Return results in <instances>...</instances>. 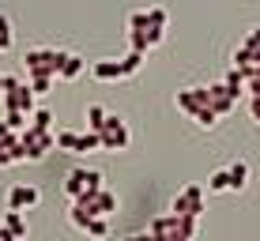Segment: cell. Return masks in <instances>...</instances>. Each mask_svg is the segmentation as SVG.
Segmentation results:
<instances>
[{"label": "cell", "instance_id": "24", "mask_svg": "<svg viewBox=\"0 0 260 241\" xmlns=\"http://www.w3.org/2000/svg\"><path fill=\"white\" fill-rule=\"evenodd\" d=\"M57 147H60V151H72V155H76V147H79V132L60 128V132H57Z\"/></svg>", "mask_w": 260, "mask_h": 241}, {"label": "cell", "instance_id": "22", "mask_svg": "<svg viewBox=\"0 0 260 241\" xmlns=\"http://www.w3.org/2000/svg\"><path fill=\"white\" fill-rule=\"evenodd\" d=\"M241 76H245V94H260V64L241 68Z\"/></svg>", "mask_w": 260, "mask_h": 241}, {"label": "cell", "instance_id": "13", "mask_svg": "<svg viewBox=\"0 0 260 241\" xmlns=\"http://www.w3.org/2000/svg\"><path fill=\"white\" fill-rule=\"evenodd\" d=\"M147 230H151V234H155L158 241H166V237H174V234H177V215H174V211H170V215H158V219H155V222H151V226H147Z\"/></svg>", "mask_w": 260, "mask_h": 241}, {"label": "cell", "instance_id": "25", "mask_svg": "<svg viewBox=\"0 0 260 241\" xmlns=\"http://www.w3.org/2000/svg\"><path fill=\"white\" fill-rule=\"evenodd\" d=\"M12 19H8V12H0V53H8L12 49Z\"/></svg>", "mask_w": 260, "mask_h": 241}, {"label": "cell", "instance_id": "20", "mask_svg": "<svg viewBox=\"0 0 260 241\" xmlns=\"http://www.w3.org/2000/svg\"><path fill=\"white\" fill-rule=\"evenodd\" d=\"M208 192H230V169H215L208 177Z\"/></svg>", "mask_w": 260, "mask_h": 241}, {"label": "cell", "instance_id": "5", "mask_svg": "<svg viewBox=\"0 0 260 241\" xmlns=\"http://www.w3.org/2000/svg\"><path fill=\"white\" fill-rule=\"evenodd\" d=\"M4 110H23V113H34V91L26 79H12L8 76V91H4Z\"/></svg>", "mask_w": 260, "mask_h": 241}, {"label": "cell", "instance_id": "14", "mask_svg": "<svg viewBox=\"0 0 260 241\" xmlns=\"http://www.w3.org/2000/svg\"><path fill=\"white\" fill-rule=\"evenodd\" d=\"M226 169H230V192H241L249 185V162H245V158H238V162H230Z\"/></svg>", "mask_w": 260, "mask_h": 241}, {"label": "cell", "instance_id": "21", "mask_svg": "<svg viewBox=\"0 0 260 241\" xmlns=\"http://www.w3.org/2000/svg\"><path fill=\"white\" fill-rule=\"evenodd\" d=\"M241 46L253 53V64H260V26H249V34L241 38Z\"/></svg>", "mask_w": 260, "mask_h": 241}, {"label": "cell", "instance_id": "29", "mask_svg": "<svg viewBox=\"0 0 260 241\" xmlns=\"http://www.w3.org/2000/svg\"><path fill=\"white\" fill-rule=\"evenodd\" d=\"M8 124H12L15 132H23L26 124H30V113H23V110H8V117H4Z\"/></svg>", "mask_w": 260, "mask_h": 241}, {"label": "cell", "instance_id": "3", "mask_svg": "<svg viewBox=\"0 0 260 241\" xmlns=\"http://www.w3.org/2000/svg\"><path fill=\"white\" fill-rule=\"evenodd\" d=\"M132 144V132H128V124H124V117H117V113H110L102 124V151H128Z\"/></svg>", "mask_w": 260, "mask_h": 241}, {"label": "cell", "instance_id": "4", "mask_svg": "<svg viewBox=\"0 0 260 241\" xmlns=\"http://www.w3.org/2000/svg\"><path fill=\"white\" fill-rule=\"evenodd\" d=\"M102 181H106V177L98 174V169H72V174L64 177V192L72 196V200H79L83 192H98Z\"/></svg>", "mask_w": 260, "mask_h": 241}, {"label": "cell", "instance_id": "19", "mask_svg": "<svg viewBox=\"0 0 260 241\" xmlns=\"http://www.w3.org/2000/svg\"><path fill=\"white\" fill-rule=\"evenodd\" d=\"M143 60H147V53H136V49H128L121 57V64H124V76H136L140 68H143Z\"/></svg>", "mask_w": 260, "mask_h": 241}, {"label": "cell", "instance_id": "38", "mask_svg": "<svg viewBox=\"0 0 260 241\" xmlns=\"http://www.w3.org/2000/svg\"><path fill=\"white\" fill-rule=\"evenodd\" d=\"M15 241H26V237H15Z\"/></svg>", "mask_w": 260, "mask_h": 241}, {"label": "cell", "instance_id": "26", "mask_svg": "<svg viewBox=\"0 0 260 241\" xmlns=\"http://www.w3.org/2000/svg\"><path fill=\"white\" fill-rule=\"evenodd\" d=\"M87 237H110V222H106V215H94L91 219V226H87Z\"/></svg>", "mask_w": 260, "mask_h": 241}, {"label": "cell", "instance_id": "18", "mask_svg": "<svg viewBox=\"0 0 260 241\" xmlns=\"http://www.w3.org/2000/svg\"><path fill=\"white\" fill-rule=\"evenodd\" d=\"M222 83L230 87V94H234V98L245 94V76H241V68H230V72L222 76Z\"/></svg>", "mask_w": 260, "mask_h": 241}, {"label": "cell", "instance_id": "12", "mask_svg": "<svg viewBox=\"0 0 260 241\" xmlns=\"http://www.w3.org/2000/svg\"><path fill=\"white\" fill-rule=\"evenodd\" d=\"M83 72H87V60L79 57V53H64V64H60V76H57V79L72 83V79H79Z\"/></svg>", "mask_w": 260, "mask_h": 241}, {"label": "cell", "instance_id": "10", "mask_svg": "<svg viewBox=\"0 0 260 241\" xmlns=\"http://www.w3.org/2000/svg\"><path fill=\"white\" fill-rule=\"evenodd\" d=\"M91 76L98 79V83H117V79H128L121 60H94V64H91Z\"/></svg>", "mask_w": 260, "mask_h": 241}, {"label": "cell", "instance_id": "32", "mask_svg": "<svg viewBox=\"0 0 260 241\" xmlns=\"http://www.w3.org/2000/svg\"><path fill=\"white\" fill-rule=\"evenodd\" d=\"M30 124H34V128H53V113L49 110H34L30 113Z\"/></svg>", "mask_w": 260, "mask_h": 241}, {"label": "cell", "instance_id": "33", "mask_svg": "<svg viewBox=\"0 0 260 241\" xmlns=\"http://www.w3.org/2000/svg\"><path fill=\"white\" fill-rule=\"evenodd\" d=\"M12 140H19V132H15L12 124H8V121H0V147H8Z\"/></svg>", "mask_w": 260, "mask_h": 241}, {"label": "cell", "instance_id": "23", "mask_svg": "<svg viewBox=\"0 0 260 241\" xmlns=\"http://www.w3.org/2000/svg\"><path fill=\"white\" fill-rule=\"evenodd\" d=\"M26 83H30L34 94H49L53 83H57V76H26Z\"/></svg>", "mask_w": 260, "mask_h": 241}, {"label": "cell", "instance_id": "7", "mask_svg": "<svg viewBox=\"0 0 260 241\" xmlns=\"http://www.w3.org/2000/svg\"><path fill=\"white\" fill-rule=\"evenodd\" d=\"M38 200H42V192L34 185H12L4 192V208H12V211H30V208H38Z\"/></svg>", "mask_w": 260, "mask_h": 241}, {"label": "cell", "instance_id": "16", "mask_svg": "<svg viewBox=\"0 0 260 241\" xmlns=\"http://www.w3.org/2000/svg\"><path fill=\"white\" fill-rule=\"evenodd\" d=\"M91 151H102V132H79V147H76V155H91Z\"/></svg>", "mask_w": 260, "mask_h": 241}, {"label": "cell", "instance_id": "34", "mask_svg": "<svg viewBox=\"0 0 260 241\" xmlns=\"http://www.w3.org/2000/svg\"><path fill=\"white\" fill-rule=\"evenodd\" d=\"M249 113H253V121L260 124V94H249Z\"/></svg>", "mask_w": 260, "mask_h": 241}, {"label": "cell", "instance_id": "11", "mask_svg": "<svg viewBox=\"0 0 260 241\" xmlns=\"http://www.w3.org/2000/svg\"><path fill=\"white\" fill-rule=\"evenodd\" d=\"M87 200H91V208H94V215H113V211H117V196H113L110 189H98V192H83Z\"/></svg>", "mask_w": 260, "mask_h": 241}, {"label": "cell", "instance_id": "31", "mask_svg": "<svg viewBox=\"0 0 260 241\" xmlns=\"http://www.w3.org/2000/svg\"><path fill=\"white\" fill-rule=\"evenodd\" d=\"M196 124H200V128H215V121H219V113H215L211 110V106H204V110L200 113H196V117H192Z\"/></svg>", "mask_w": 260, "mask_h": 241}, {"label": "cell", "instance_id": "30", "mask_svg": "<svg viewBox=\"0 0 260 241\" xmlns=\"http://www.w3.org/2000/svg\"><path fill=\"white\" fill-rule=\"evenodd\" d=\"M147 26H170V15H166V8H147Z\"/></svg>", "mask_w": 260, "mask_h": 241}, {"label": "cell", "instance_id": "6", "mask_svg": "<svg viewBox=\"0 0 260 241\" xmlns=\"http://www.w3.org/2000/svg\"><path fill=\"white\" fill-rule=\"evenodd\" d=\"M170 211H174V215H204V189H200L196 181L185 185V189L174 196Z\"/></svg>", "mask_w": 260, "mask_h": 241}, {"label": "cell", "instance_id": "36", "mask_svg": "<svg viewBox=\"0 0 260 241\" xmlns=\"http://www.w3.org/2000/svg\"><path fill=\"white\" fill-rule=\"evenodd\" d=\"M8 91V76H0V94H4Z\"/></svg>", "mask_w": 260, "mask_h": 241}, {"label": "cell", "instance_id": "17", "mask_svg": "<svg viewBox=\"0 0 260 241\" xmlns=\"http://www.w3.org/2000/svg\"><path fill=\"white\" fill-rule=\"evenodd\" d=\"M106 117H110V113H106V106H98V102L87 106V128H91V132H102Z\"/></svg>", "mask_w": 260, "mask_h": 241}, {"label": "cell", "instance_id": "15", "mask_svg": "<svg viewBox=\"0 0 260 241\" xmlns=\"http://www.w3.org/2000/svg\"><path fill=\"white\" fill-rule=\"evenodd\" d=\"M8 226V234L12 237H26V219H23V211H12V208H4V219H0Z\"/></svg>", "mask_w": 260, "mask_h": 241}, {"label": "cell", "instance_id": "27", "mask_svg": "<svg viewBox=\"0 0 260 241\" xmlns=\"http://www.w3.org/2000/svg\"><path fill=\"white\" fill-rule=\"evenodd\" d=\"M128 49H136V53H151L147 30H128Z\"/></svg>", "mask_w": 260, "mask_h": 241}, {"label": "cell", "instance_id": "1", "mask_svg": "<svg viewBox=\"0 0 260 241\" xmlns=\"http://www.w3.org/2000/svg\"><path fill=\"white\" fill-rule=\"evenodd\" d=\"M26 76H60V64H64V53L49 49V46H34L23 53Z\"/></svg>", "mask_w": 260, "mask_h": 241}, {"label": "cell", "instance_id": "28", "mask_svg": "<svg viewBox=\"0 0 260 241\" xmlns=\"http://www.w3.org/2000/svg\"><path fill=\"white\" fill-rule=\"evenodd\" d=\"M124 26H128V30H147V8H136V12H128Z\"/></svg>", "mask_w": 260, "mask_h": 241}, {"label": "cell", "instance_id": "37", "mask_svg": "<svg viewBox=\"0 0 260 241\" xmlns=\"http://www.w3.org/2000/svg\"><path fill=\"white\" fill-rule=\"evenodd\" d=\"M121 241H136V234H128V237H121Z\"/></svg>", "mask_w": 260, "mask_h": 241}, {"label": "cell", "instance_id": "8", "mask_svg": "<svg viewBox=\"0 0 260 241\" xmlns=\"http://www.w3.org/2000/svg\"><path fill=\"white\" fill-rule=\"evenodd\" d=\"M204 106H208V87H185V91H177V110L185 117H196Z\"/></svg>", "mask_w": 260, "mask_h": 241}, {"label": "cell", "instance_id": "2", "mask_svg": "<svg viewBox=\"0 0 260 241\" xmlns=\"http://www.w3.org/2000/svg\"><path fill=\"white\" fill-rule=\"evenodd\" d=\"M19 136H23L26 162H42V158H46L49 151L57 147V132H53V128H34V124H26Z\"/></svg>", "mask_w": 260, "mask_h": 241}, {"label": "cell", "instance_id": "35", "mask_svg": "<svg viewBox=\"0 0 260 241\" xmlns=\"http://www.w3.org/2000/svg\"><path fill=\"white\" fill-rule=\"evenodd\" d=\"M0 241H15L12 234H8V226H4V222H0Z\"/></svg>", "mask_w": 260, "mask_h": 241}, {"label": "cell", "instance_id": "9", "mask_svg": "<svg viewBox=\"0 0 260 241\" xmlns=\"http://www.w3.org/2000/svg\"><path fill=\"white\" fill-rule=\"evenodd\" d=\"M208 106H211L215 113H219V117H226V113H234L238 98L230 94V87H226V83H211V87H208Z\"/></svg>", "mask_w": 260, "mask_h": 241}]
</instances>
